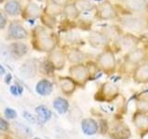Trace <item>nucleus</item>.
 Listing matches in <instances>:
<instances>
[{
	"label": "nucleus",
	"mask_w": 148,
	"mask_h": 139,
	"mask_svg": "<svg viewBox=\"0 0 148 139\" xmlns=\"http://www.w3.org/2000/svg\"><path fill=\"white\" fill-rule=\"evenodd\" d=\"M21 10V3L18 0H9L5 5V11H6L9 16H16L20 14Z\"/></svg>",
	"instance_id": "nucleus-25"
},
{
	"label": "nucleus",
	"mask_w": 148,
	"mask_h": 139,
	"mask_svg": "<svg viewBox=\"0 0 148 139\" xmlns=\"http://www.w3.org/2000/svg\"><path fill=\"white\" fill-rule=\"evenodd\" d=\"M74 4L76 5V7L78 8L79 10H80V12L91 10V9L94 8V5H92L89 0H76V1L74 2Z\"/></svg>",
	"instance_id": "nucleus-29"
},
{
	"label": "nucleus",
	"mask_w": 148,
	"mask_h": 139,
	"mask_svg": "<svg viewBox=\"0 0 148 139\" xmlns=\"http://www.w3.org/2000/svg\"><path fill=\"white\" fill-rule=\"evenodd\" d=\"M8 23V19L5 16V14L3 12L0 11V30L5 29V27L7 26Z\"/></svg>",
	"instance_id": "nucleus-37"
},
{
	"label": "nucleus",
	"mask_w": 148,
	"mask_h": 139,
	"mask_svg": "<svg viewBox=\"0 0 148 139\" xmlns=\"http://www.w3.org/2000/svg\"><path fill=\"white\" fill-rule=\"evenodd\" d=\"M9 129H10V123L8 122V120L0 116V131L9 132Z\"/></svg>",
	"instance_id": "nucleus-34"
},
{
	"label": "nucleus",
	"mask_w": 148,
	"mask_h": 139,
	"mask_svg": "<svg viewBox=\"0 0 148 139\" xmlns=\"http://www.w3.org/2000/svg\"><path fill=\"white\" fill-rule=\"evenodd\" d=\"M133 80L139 83H148V63L143 62L136 66L132 74Z\"/></svg>",
	"instance_id": "nucleus-15"
},
{
	"label": "nucleus",
	"mask_w": 148,
	"mask_h": 139,
	"mask_svg": "<svg viewBox=\"0 0 148 139\" xmlns=\"http://www.w3.org/2000/svg\"><path fill=\"white\" fill-rule=\"evenodd\" d=\"M133 122L138 129H140V130L148 129V117L145 115V113L137 112L134 115Z\"/></svg>",
	"instance_id": "nucleus-27"
},
{
	"label": "nucleus",
	"mask_w": 148,
	"mask_h": 139,
	"mask_svg": "<svg viewBox=\"0 0 148 139\" xmlns=\"http://www.w3.org/2000/svg\"><path fill=\"white\" fill-rule=\"evenodd\" d=\"M35 113H36V119L37 122L40 124H44L47 122L52 117V112L51 110L45 107V105H39L35 108Z\"/></svg>",
	"instance_id": "nucleus-20"
},
{
	"label": "nucleus",
	"mask_w": 148,
	"mask_h": 139,
	"mask_svg": "<svg viewBox=\"0 0 148 139\" xmlns=\"http://www.w3.org/2000/svg\"><path fill=\"white\" fill-rule=\"evenodd\" d=\"M8 34L10 39L18 41L26 39L29 36V32H27V30L20 22L12 21L10 22V24H9L8 28Z\"/></svg>",
	"instance_id": "nucleus-8"
},
{
	"label": "nucleus",
	"mask_w": 148,
	"mask_h": 139,
	"mask_svg": "<svg viewBox=\"0 0 148 139\" xmlns=\"http://www.w3.org/2000/svg\"><path fill=\"white\" fill-rule=\"evenodd\" d=\"M96 17L100 21H111L118 18V12L112 3L104 0L96 7Z\"/></svg>",
	"instance_id": "nucleus-5"
},
{
	"label": "nucleus",
	"mask_w": 148,
	"mask_h": 139,
	"mask_svg": "<svg viewBox=\"0 0 148 139\" xmlns=\"http://www.w3.org/2000/svg\"><path fill=\"white\" fill-rule=\"evenodd\" d=\"M0 139H13L8 132L0 131Z\"/></svg>",
	"instance_id": "nucleus-38"
},
{
	"label": "nucleus",
	"mask_w": 148,
	"mask_h": 139,
	"mask_svg": "<svg viewBox=\"0 0 148 139\" xmlns=\"http://www.w3.org/2000/svg\"><path fill=\"white\" fill-rule=\"evenodd\" d=\"M117 61L114 52L111 49L108 48L97 56L96 58V66L100 71L106 73H111L115 71Z\"/></svg>",
	"instance_id": "nucleus-4"
},
{
	"label": "nucleus",
	"mask_w": 148,
	"mask_h": 139,
	"mask_svg": "<svg viewBox=\"0 0 148 139\" xmlns=\"http://www.w3.org/2000/svg\"><path fill=\"white\" fill-rule=\"evenodd\" d=\"M69 77L76 83L77 85H84L91 79V72L88 65L83 63L73 64L69 69Z\"/></svg>",
	"instance_id": "nucleus-3"
},
{
	"label": "nucleus",
	"mask_w": 148,
	"mask_h": 139,
	"mask_svg": "<svg viewBox=\"0 0 148 139\" xmlns=\"http://www.w3.org/2000/svg\"><path fill=\"white\" fill-rule=\"evenodd\" d=\"M66 55H67V60H69V61L72 64L82 63V61L84 60V58H85L84 53L78 48L69 49L66 53Z\"/></svg>",
	"instance_id": "nucleus-22"
},
{
	"label": "nucleus",
	"mask_w": 148,
	"mask_h": 139,
	"mask_svg": "<svg viewBox=\"0 0 148 139\" xmlns=\"http://www.w3.org/2000/svg\"><path fill=\"white\" fill-rule=\"evenodd\" d=\"M6 69H5L1 64H0V75H5V74H6Z\"/></svg>",
	"instance_id": "nucleus-41"
},
{
	"label": "nucleus",
	"mask_w": 148,
	"mask_h": 139,
	"mask_svg": "<svg viewBox=\"0 0 148 139\" xmlns=\"http://www.w3.org/2000/svg\"><path fill=\"white\" fill-rule=\"evenodd\" d=\"M137 112L141 113H147L148 112V100L141 98L136 102Z\"/></svg>",
	"instance_id": "nucleus-31"
},
{
	"label": "nucleus",
	"mask_w": 148,
	"mask_h": 139,
	"mask_svg": "<svg viewBox=\"0 0 148 139\" xmlns=\"http://www.w3.org/2000/svg\"><path fill=\"white\" fill-rule=\"evenodd\" d=\"M18 72L24 79L34 78L39 72V63H37L36 59H27L20 67Z\"/></svg>",
	"instance_id": "nucleus-6"
},
{
	"label": "nucleus",
	"mask_w": 148,
	"mask_h": 139,
	"mask_svg": "<svg viewBox=\"0 0 148 139\" xmlns=\"http://www.w3.org/2000/svg\"><path fill=\"white\" fill-rule=\"evenodd\" d=\"M97 95H99L101 96L102 100L112 99L118 95V86L115 85L114 83H106L102 85L99 94H97Z\"/></svg>",
	"instance_id": "nucleus-17"
},
{
	"label": "nucleus",
	"mask_w": 148,
	"mask_h": 139,
	"mask_svg": "<svg viewBox=\"0 0 148 139\" xmlns=\"http://www.w3.org/2000/svg\"><path fill=\"white\" fill-rule=\"evenodd\" d=\"M48 59L53 64L56 71H60L65 67L67 61V55L63 50L56 48L51 53H49Z\"/></svg>",
	"instance_id": "nucleus-11"
},
{
	"label": "nucleus",
	"mask_w": 148,
	"mask_h": 139,
	"mask_svg": "<svg viewBox=\"0 0 148 139\" xmlns=\"http://www.w3.org/2000/svg\"><path fill=\"white\" fill-rule=\"evenodd\" d=\"M51 1L59 5V6H61V7H64L66 4L69 3V0H51Z\"/></svg>",
	"instance_id": "nucleus-40"
},
{
	"label": "nucleus",
	"mask_w": 148,
	"mask_h": 139,
	"mask_svg": "<svg viewBox=\"0 0 148 139\" xmlns=\"http://www.w3.org/2000/svg\"><path fill=\"white\" fill-rule=\"evenodd\" d=\"M147 37H148V32H147Z\"/></svg>",
	"instance_id": "nucleus-46"
},
{
	"label": "nucleus",
	"mask_w": 148,
	"mask_h": 139,
	"mask_svg": "<svg viewBox=\"0 0 148 139\" xmlns=\"http://www.w3.org/2000/svg\"><path fill=\"white\" fill-rule=\"evenodd\" d=\"M62 13L64 14L65 18L67 19L68 21H76L77 19L80 17V10L78 9V8L76 7V5L73 3H68L63 7V11Z\"/></svg>",
	"instance_id": "nucleus-21"
},
{
	"label": "nucleus",
	"mask_w": 148,
	"mask_h": 139,
	"mask_svg": "<svg viewBox=\"0 0 148 139\" xmlns=\"http://www.w3.org/2000/svg\"><path fill=\"white\" fill-rule=\"evenodd\" d=\"M82 130L86 136H94L98 132V123L92 118H86L82 120Z\"/></svg>",
	"instance_id": "nucleus-19"
},
{
	"label": "nucleus",
	"mask_w": 148,
	"mask_h": 139,
	"mask_svg": "<svg viewBox=\"0 0 148 139\" xmlns=\"http://www.w3.org/2000/svg\"><path fill=\"white\" fill-rule=\"evenodd\" d=\"M9 92L13 96H18L22 95L23 87L18 85H13L9 86Z\"/></svg>",
	"instance_id": "nucleus-33"
},
{
	"label": "nucleus",
	"mask_w": 148,
	"mask_h": 139,
	"mask_svg": "<svg viewBox=\"0 0 148 139\" xmlns=\"http://www.w3.org/2000/svg\"><path fill=\"white\" fill-rule=\"evenodd\" d=\"M55 68L51 61L47 58H45L43 61L39 62V72L47 77H52L55 73Z\"/></svg>",
	"instance_id": "nucleus-24"
},
{
	"label": "nucleus",
	"mask_w": 148,
	"mask_h": 139,
	"mask_svg": "<svg viewBox=\"0 0 148 139\" xmlns=\"http://www.w3.org/2000/svg\"><path fill=\"white\" fill-rule=\"evenodd\" d=\"M98 129H100V133L105 134L108 130V124L106 122V120H100V124L98 125Z\"/></svg>",
	"instance_id": "nucleus-36"
},
{
	"label": "nucleus",
	"mask_w": 148,
	"mask_h": 139,
	"mask_svg": "<svg viewBox=\"0 0 148 139\" xmlns=\"http://www.w3.org/2000/svg\"><path fill=\"white\" fill-rule=\"evenodd\" d=\"M40 12H41V9L38 5L34 2H31L27 5L24 8V10H23V17H25L27 19L35 18L37 16H39Z\"/></svg>",
	"instance_id": "nucleus-26"
},
{
	"label": "nucleus",
	"mask_w": 148,
	"mask_h": 139,
	"mask_svg": "<svg viewBox=\"0 0 148 139\" xmlns=\"http://www.w3.org/2000/svg\"><path fill=\"white\" fill-rule=\"evenodd\" d=\"M58 85L60 90L65 96H71L76 90L77 85L69 76L60 77L58 80Z\"/></svg>",
	"instance_id": "nucleus-14"
},
{
	"label": "nucleus",
	"mask_w": 148,
	"mask_h": 139,
	"mask_svg": "<svg viewBox=\"0 0 148 139\" xmlns=\"http://www.w3.org/2000/svg\"><path fill=\"white\" fill-rule=\"evenodd\" d=\"M63 11V7L59 6V5L56 4L54 2H52L50 0L49 3L47 4V6H46V8H45V12L46 14H48L50 16H53V17H57L58 16L59 14H61Z\"/></svg>",
	"instance_id": "nucleus-28"
},
{
	"label": "nucleus",
	"mask_w": 148,
	"mask_h": 139,
	"mask_svg": "<svg viewBox=\"0 0 148 139\" xmlns=\"http://www.w3.org/2000/svg\"><path fill=\"white\" fill-rule=\"evenodd\" d=\"M29 47L28 45L22 42H13V43L9 44L8 45V52L10 53L13 57L21 58L28 53Z\"/></svg>",
	"instance_id": "nucleus-16"
},
{
	"label": "nucleus",
	"mask_w": 148,
	"mask_h": 139,
	"mask_svg": "<svg viewBox=\"0 0 148 139\" xmlns=\"http://www.w3.org/2000/svg\"><path fill=\"white\" fill-rule=\"evenodd\" d=\"M53 89L54 86L52 82L49 81L46 78L41 79L35 85V92L42 96H46L51 95V93L53 92Z\"/></svg>",
	"instance_id": "nucleus-18"
},
{
	"label": "nucleus",
	"mask_w": 148,
	"mask_h": 139,
	"mask_svg": "<svg viewBox=\"0 0 148 139\" xmlns=\"http://www.w3.org/2000/svg\"><path fill=\"white\" fill-rule=\"evenodd\" d=\"M119 22L125 29L132 32H143L148 31V18L145 15L127 14L119 19Z\"/></svg>",
	"instance_id": "nucleus-2"
},
{
	"label": "nucleus",
	"mask_w": 148,
	"mask_h": 139,
	"mask_svg": "<svg viewBox=\"0 0 148 139\" xmlns=\"http://www.w3.org/2000/svg\"><path fill=\"white\" fill-rule=\"evenodd\" d=\"M22 116H23V118L27 120V122H29L31 123H38L36 117H34V115L31 114L30 112H28V111H23Z\"/></svg>",
	"instance_id": "nucleus-35"
},
{
	"label": "nucleus",
	"mask_w": 148,
	"mask_h": 139,
	"mask_svg": "<svg viewBox=\"0 0 148 139\" xmlns=\"http://www.w3.org/2000/svg\"><path fill=\"white\" fill-rule=\"evenodd\" d=\"M109 38L104 32L92 31L89 34V43L96 48L105 47L108 45Z\"/></svg>",
	"instance_id": "nucleus-12"
},
{
	"label": "nucleus",
	"mask_w": 148,
	"mask_h": 139,
	"mask_svg": "<svg viewBox=\"0 0 148 139\" xmlns=\"http://www.w3.org/2000/svg\"><path fill=\"white\" fill-rule=\"evenodd\" d=\"M11 81H12V74L11 73H6V74H5V78H4L5 83L9 85V83H11Z\"/></svg>",
	"instance_id": "nucleus-39"
},
{
	"label": "nucleus",
	"mask_w": 148,
	"mask_h": 139,
	"mask_svg": "<svg viewBox=\"0 0 148 139\" xmlns=\"http://www.w3.org/2000/svg\"><path fill=\"white\" fill-rule=\"evenodd\" d=\"M147 57V51L145 48L136 47L125 55V60L126 62L132 65H140L143 63Z\"/></svg>",
	"instance_id": "nucleus-9"
},
{
	"label": "nucleus",
	"mask_w": 148,
	"mask_h": 139,
	"mask_svg": "<svg viewBox=\"0 0 148 139\" xmlns=\"http://www.w3.org/2000/svg\"><path fill=\"white\" fill-rule=\"evenodd\" d=\"M2 2H4V0H0V4H1Z\"/></svg>",
	"instance_id": "nucleus-44"
},
{
	"label": "nucleus",
	"mask_w": 148,
	"mask_h": 139,
	"mask_svg": "<svg viewBox=\"0 0 148 139\" xmlns=\"http://www.w3.org/2000/svg\"><path fill=\"white\" fill-rule=\"evenodd\" d=\"M37 1H40V2H42V1H45V0H37Z\"/></svg>",
	"instance_id": "nucleus-45"
},
{
	"label": "nucleus",
	"mask_w": 148,
	"mask_h": 139,
	"mask_svg": "<svg viewBox=\"0 0 148 139\" xmlns=\"http://www.w3.org/2000/svg\"><path fill=\"white\" fill-rule=\"evenodd\" d=\"M4 116L7 120H15L18 117L17 111L12 108H6L4 110Z\"/></svg>",
	"instance_id": "nucleus-32"
},
{
	"label": "nucleus",
	"mask_w": 148,
	"mask_h": 139,
	"mask_svg": "<svg viewBox=\"0 0 148 139\" xmlns=\"http://www.w3.org/2000/svg\"><path fill=\"white\" fill-rule=\"evenodd\" d=\"M118 1H119V2H122V3L124 4L125 2H126V1H127V0H118Z\"/></svg>",
	"instance_id": "nucleus-42"
},
{
	"label": "nucleus",
	"mask_w": 148,
	"mask_h": 139,
	"mask_svg": "<svg viewBox=\"0 0 148 139\" xmlns=\"http://www.w3.org/2000/svg\"><path fill=\"white\" fill-rule=\"evenodd\" d=\"M117 42L119 48L121 50L126 51L128 53L129 51L137 47V45L139 44V38H137L135 35H133L132 34H126L119 35Z\"/></svg>",
	"instance_id": "nucleus-10"
},
{
	"label": "nucleus",
	"mask_w": 148,
	"mask_h": 139,
	"mask_svg": "<svg viewBox=\"0 0 148 139\" xmlns=\"http://www.w3.org/2000/svg\"><path fill=\"white\" fill-rule=\"evenodd\" d=\"M32 139H42L41 137H37V136H35V137H32Z\"/></svg>",
	"instance_id": "nucleus-43"
},
{
	"label": "nucleus",
	"mask_w": 148,
	"mask_h": 139,
	"mask_svg": "<svg viewBox=\"0 0 148 139\" xmlns=\"http://www.w3.org/2000/svg\"><path fill=\"white\" fill-rule=\"evenodd\" d=\"M53 108L58 111L59 114H66L69 108V101L61 96H58L53 100Z\"/></svg>",
	"instance_id": "nucleus-23"
},
{
	"label": "nucleus",
	"mask_w": 148,
	"mask_h": 139,
	"mask_svg": "<svg viewBox=\"0 0 148 139\" xmlns=\"http://www.w3.org/2000/svg\"><path fill=\"white\" fill-rule=\"evenodd\" d=\"M125 8L132 14L145 15L148 13V1L147 0H127L124 3Z\"/></svg>",
	"instance_id": "nucleus-7"
},
{
	"label": "nucleus",
	"mask_w": 148,
	"mask_h": 139,
	"mask_svg": "<svg viewBox=\"0 0 148 139\" xmlns=\"http://www.w3.org/2000/svg\"><path fill=\"white\" fill-rule=\"evenodd\" d=\"M32 44L36 51L49 54L57 48L58 41L55 34L49 32L48 28L37 26L32 31Z\"/></svg>",
	"instance_id": "nucleus-1"
},
{
	"label": "nucleus",
	"mask_w": 148,
	"mask_h": 139,
	"mask_svg": "<svg viewBox=\"0 0 148 139\" xmlns=\"http://www.w3.org/2000/svg\"><path fill=\"white\" fill-rule=\"evenodd\" d=\"M109 134L112 139H129L132 136L130 129L124 123H117L114 125Z\"/></svg>",
	"instance_id": "nucleus-13"
},
{
	"label": "nucleus",
	"mask_w": 148,
	"mask_h": 139,
	"mask_svg": "<svg viewBox=\"0 0 148 139\" xmlns=\"http://www.w3.org/2000/svg\"><path fill=\"white\" fill-rule=\"evenodd\" d=\"M12 125H13V126H15L16 129H17V131L21 132L23 134V136H25L27 137L32 136V131L28 126H25L24 124H22L21 122H12Z\"/></svg>",
	"instance_id": "nucleus-30"
}]
</instances>
